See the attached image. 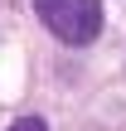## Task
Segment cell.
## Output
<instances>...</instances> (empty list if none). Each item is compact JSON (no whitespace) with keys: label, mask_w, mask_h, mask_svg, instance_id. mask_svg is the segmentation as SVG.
I'll return each mask as SVG.
<instances>
[{"label":"cell","mask_w":126,"mask_h":131,"mask_svg":"<svg viewBox=\"0 0 126 131\" xmlns=\"http://www.w3.org/2000/svg\"><path fill=\"white\" fill-rule=\"evenodd\" d=\"M34 10L49 24V34L63 39V44H73V49L92 44L97 29H102V5L97 0H34Z\"/></svg>","instance_id":"obj_1"},{"label":"cell","mask_w":126,"mask_h":131,"mask_svg":"<svg viewBox=\"0 0 126 131\" xmlns=\"http://www.w3.org/2000/svg\"><path fill=\"white\" fill-rule=\"evenodd\" d=\"M5 131H49V126H44V122H39V117H19V122H15V126H5Z\"/></svg>","instance_id":"obj_2"}]
</instances>
